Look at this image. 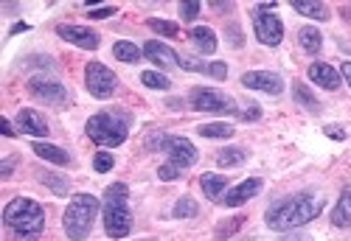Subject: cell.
<instances>
[{
    "mask_svg": "<svg viewBox=\"0 0 351 241\" xmlns=\"http://www.w3.org/2000/svg\"><path fill=\"white\" fill-rule=\"evenodd\" d=\"M324 210V199L320 196H312V194H298V196H287V199H278L267 207V227L276 230V233H287V230H295L312 219L320 216Z\"/></svg>",
    "mask_w": 351,
    "mask_h": 241,
    "instance_id": "1",
    "label": "cell"
},
{
    "mask_svg": "<svg viewBox=\"0 0 351 241\" xmlns=\"http://www.w3.org/2000/svg\"><path fill=\"white\" fill-rule=\"evenodd\" d=\"M3 225L12 230L17 241H37L45 227V210L34 199L17 196L3 210Z\"/></svg>",
    "mask_w": 351,
    "mask_h": 241,
    "instance_id": "2",
    "label": "cell"
},
{
    "mask_svg": "<svg viewBox=\"0 0 351 241\" xmlns=\"http://www.w3.org/2000/svg\"><path fill=\"white\" fill-rule=\"evenodd\" d=\"M104 230L110 238H127L132 230L130 188L124 183H112L104 191Z\"/></svg>",
    "mask_w": 351,
    "mask_h": 241,
    "instance_id": "3",
    "label": "cell"
},
{
    "mask_svg": "<svg viewBox=\"0 0 351 241\" xmlns=\"http://www.w3.org/2000/svg\"><path fill=\"white\" fill-rule=\"evenodd\" d=\"M99 207H101V202H99L93 194H76V196L71 199L68 210H65V219H62L68 238L82 241V238L90 236Z\"/></svg>",
    "mask_w": 351,
    "mask_h": 241,
    "instance_id": "4",
    "label": "cell"
},
{
    "mask_svg": "<svg viewBox=\"0 0 351 241\" xmlns=\"http://www.w3.org/2000/svg\"><path fill=\"white\" fill-rule=\"evenodd\" d=\"M130 135V120L127 115H119V112H99L87 120V138L93 143L104 146V149H115L121 146Z\"/></svg>",
    "mask_w": 351,
    "mask_h": 241,
    "instance_id": "5",
    "label": "cell"
},
{
    "mask_svg": "<svg viewBox=\"0 0 351 241\" xmlns=\"http://www.w3.org/2000/svg\"><path fill=\"white\" fill-rule=\"evenodd\" d=\"M273 9H276V3H261L253 9V31H256L258 42H265L270 48H276L284 40V25L273 14Z\"/></svg>",
    "mask_w": 351,
    "mask_h": 241,
    "instance_id": "6",
    "label": "cell"
},
{
    "mask_svg": "<svg viewBox=\"0 0 351 241\" xmlns=\"http://www.w3.org/2000/svg\"><path fill=\"white\" fill-rule=\"evenodd\" d=\"M149 149H160V152H166L169 160H171L174 166H180V168L194 166L197 157H199L191 140H186V138H174V135H158V138H152V140H149Z\"/></svg>",
    "mask_w": 351,
    "mask_h": 241,
    "instance_id": "7",
    "label": "cell"
},
{
    "mask_svg": "<svg viewBox=\"0 0 351 241\" xmlns=\"http://www.w3.org/2000/svg\"><path fill=\"white\" fill-rule=\"evenodd\" d=\"M189 101L199 112H217V115H233V112H239L237 104H233V99L225 96V93H219V90H214V87H194L191 93H189Z\"/></svg>",
    "mask_w": 351,
    "mask_h": 241,
    "instance_id": "8",
    "label": "cell"
},
{
    "mask_svg": "<svg viewBox=\"0 0 351 241\" xmlns=\"http://www.w3.org/2000/svg\"><path fill=\"white\" fill-rule=\"evenodd\" d=\"M84 84H87V90H90V96L110 99L115 93V87H119V76H115L101 62H87V68H84Z\"/></svg>",
    "mask_w": 351,
    "mask_h": 241,
    "instance_id": "9",
    "label": "cell"
},
{
    "mask_svg": "<svg viewBox=\"0 0 351 241\" xmlns=\"http://www.w3.org/2000/svg\"><path fill=\"white\" fill-rule=\"evenodd\" d=\"M28 90L45 104H65L68 101V90L65 84H60L56 79H45V76H34L28 81Z\"/></svg>",
    "mask_w": 351,
    "mask_h": 241,
    "instance_id": "10",
    "label": "cell"
},
{
    "mask_svg": "<svg viewBox=\"0 0 351 241\" xmlns=\"http://www.w3.org/2000/svg\"><path fill=\"white\" fill-rule=\"evenodd\" d=\"M56 34H60L62 40L73 42L76 48H84V51H96L99 48V34L93 31V28H87V25H71V23H62V25H56Z\"/></svg>",
    "mask_w": 351,
    "mask_h": 241,
    "instance_id": "11",
    "label": "cell"
},
{
    "mask_svg": "<svg viewBox=\"0 0 351 241\" xmlns=\"http://www.w3.org/2000/svg\"><path fill=\"white\" fill-rule=\"evenodd\" d=\"M242 84L247 90H261V93H267V96L284 93V79L278 73H270V71H247L242 76Z\"/></svg>",
    "mask_w": 351,
    "mask_h": 241,
    "instance_id": "12",
    "label": "cell"
},
{
    "mask_svg": "<svg viewBox=\"0 0 351 241\" xmlns=\"http://www.w3.org/2000/svg\"><path fill=\"white\" fill-rule=\"evenodd\" d=\"M143 56L155 62L158 68H180V53H174L169 45L158 42V40H149L143 45Z\"/></svg>",
    "mask_w": 351,
    "mask_h": 241,
    "instance_id": "13",
    "label": "cell"
},
{
    "mask_svg": "<svg viewBox=\"0 0 351 241\" xmlns=\"http://www.w3.org/2000/svg\"><path fill=\"white\" fill-rule=\"evenodd\" d=\"M258 191H261V179H258V177H250V179H245V183L233 186V188L222 196V202H225L228 207H239V205H245L250 196H256Z\"/></svg>",
    "mask_w": 351,
    "mask_h": 241,
    "instance_id": "14",
    "label": "cell"
},
{
    "mask_svg": "<svg viewBox=\"0 0 351 241\" xmlns=\"http://www.w3.org/2000/svg\"><path fill=\"white\" fill-rule=\"evenodd\" d=\"M17 129L23 135H34V138H45L51 132L48 124H45V118L40 112H34V110H20L17 112Z\"/></svg>",
    "mask_w": 351,
    "mask_h": 241,
    "instance_id": "15",
    "label": "cell"
},
{
    "mask_svg": "<svg viewBox=\"0 0 351 241\" xmlns=\"http://www.w3.org/2000/svg\"><path fill=\"white\" fill-rule=\"evenodd\" d=\"M309 79H312L315 84H320L324 90H337V87H340V73H337L332 65H326V62L309 65Z\"/></svg>",
    "mask_w": 351,
    "mask_h": 241,
    "instance_id": "16",
    "label": "cell"
},
{
    "mask_svg": "<svg viewBox=\"0 0 351 241\" xmlns=\"http://www.w3.org/2000/svg\"><path fill=\"white\" fill-rule=\"evenodd\" d=\"M32 152H37V157H43V160H48V163H53V166H68V163H71V155L65 152V149L53 146V143L37 140V143L32 146Z\"/></svg>",
    "mask_w": 351,
    "mask_h": 241,
    "instance_id": "17",
    "label": "cell"
},
{
    "mask_svg": "<svg viewBox=\"0 0 351 241\" xmlns=\"http://www.w3.org/2000/svg\"><path fill=\"white\" fill-rule=\"evenodd\" d=\"M199 186H202V194H206L208 199L219 202L225 196V188H228V177H222V174H202Z\"/></svg>",
    "mask_w": 351,
    "mask_h": 241,
    "instance_id": "18",
    "label": "cell"
},
{
    "mask_svg": "<svg viewBox=\"0 0 351 241\" xmlns=\"http://www.w3.org/2000/svg\"><path fill=\"white\" fill-rule=\"evenodd\" d=\"M332 225H335V227H348V225H351V186L340 194V199H337V205H335Z\"/></svg>",
    "mask_w": 351,
    "mask_h": 241,
    "instance_id": "19",
    "label": "cell"
},
{
    "mask_svg": "<svg viewBox=\"0 0 351 241\" xmlns=\"http://www.w3.org/2000/svg\"><path fill=\"white\" fill-rule=\"evenodd\" d=\"M191 40H194V45L202 51V53H214L217 51V34L211 31L208 25H197V28H191V34H189Z\"/></svg>",
    "mask_w": 351,
    "mask_h": 241,
    "instance_id": "20",
    "label": "cell"
},
{
    "mask_svg": "<svg viewBox=\"0 0 351 241\" xmlns=\"http://www.w3.org/2000/svg\"><path fill=\"white\" fill-rule=\"evenodd\" d=\"M112 56L119 59V62L132 65V62H138V59H141V48L135 42H130V40H119L112 45Z\"/></svg>",
    "mask_w": 351,
    "mask_h": 241,
    "instance_id": "21",
    "label": "cell"
},
{
    "mask_svg": "<svg viewBox=\"0 0 351 241\" xmlns=\"http://www.w3.org/2000/svg\"><path fill=\"white\" fill-rule=\"evenodd\" d=\"M292 9H295L298 14H304V17H312V20H329V9H326V3H309V0H298V3H292Z\"/></svg>",
    "mask_w": 351,
    "mask_h": 241,
    "instance_id": "22",
    "label": "cell"
},
{
    "mask_svg": "<svg viewBox=\"0 0 351 241\" xmlns=\"http://www.w3.org/2000/svg\"><path fill=\"white\" fill-rule=\"evenodd\" d=\"M298 42H301V48H304L306 53H317V51H320V45H324V37H320L317 28L304 25L301 31H298Z\"/></svg>",
    "mask_w": 351,
    "mask_h": 241,
    "instance_id": "23",
    "label": "cell"
},
{
    "mask_svg": "<svg viewBox=\"0 0 351 241\" xmlns=\"http://www.w3.org/2000/svg\"><path fill=\"white\" fill-rule=\"evenodd\" d=\"M292 99H295L301 107H306L309 112H317V110H320L317 99L309 93V87H306V84H301V81H295V84H292Z\"/></svg>",
    "mask_w": 351,
    "mask_h": 241,
    "instance_id": "24",
    "label": "cell"
},
{
    "mask_svg": "<svg viewBox=\"0 0 351 241\" xmlns=\"http://www.w3.org/2000/svg\"><path fill=\"white\" fill-rule=\"evenodd\" d=\"M247 160V152H245V149H239V146H230V149H222V152L217 155V163L219 166H242Z\"/></svg>",
    "mask_w": 351,
    "mask_h": 241,
    "instance_id": "25",
    "label": "cell"
},
{
    "mask_svg": "<svg viewBox=\"0 0 351 241\" xmlns=\"http://www.w3.org/2000/svg\"><path fill=\"white\" fill-rule=\"evenodd\" d=\"M197 210H199L197 202L191 196H183V199H178V205H174L171 214H174V219H194Z\"/></svg>",
    "mask_w": 351,
    "mask_h": 241,
    "instance_id": "26",
    "label": "cell"
},
{
    "mask_svg": "<svg viewBox=\"0 0 351 241\" xmlns=\"http://www.w3.org/2000/svg\"><path fill=\"white\" fill-rule=\"evenodd\" d=\"M197 132L202 135V138H230L233 135V127L230 124H202V127H197Z\"/></svg>",
    "mask_w": 351,
    "mask_h": 241,
    "instance_id": "27",
    "label": "cell"
},
{
    "mask_svg": "<svg viewBox=\"0 0 351 241\" xmlns=\"http://www.w3.org/2000/svg\"><path fill=\"white\" fill-rule=\"evenodd\" d=\"M141 81L149 87V90H169V87H171V81H169L163 73H158V71H143V73H141Z\"/></svg>",
    "mask_w": 351,
    "mask_h": 241,
    "instance_id": "28",
    "label": "cell"
},
{
    "mask_svg": "<svg viewBox=\"0 0 351 241\" xmlns=\"http://www.w3.org/2000/svg\"><path fill=\"white\" fill-rule=\"evenodd\" d=\"M149 28L163 37H178V31H180L178 23H169V20H149Z\"/></svg>",
    "mask_w": 351,
    "mask_h": 241,
    "instance_id": "29",
    "label": "cell"
},
{
    "mask_svg": "<svg viewBox=\"0 0 351 241\" xmlns=\"http://www.w3.org/2000/svg\"><path fill=\"white\" fill-rule=\"evenodd\" d=\"M112 166H115V157H112L110 152H96V157H93V168H96L99 174L110 171Z\"/></svg>",
    "mask_w": 351,
    "mask_h": 241,
    "instance_id": "30",
    "label": "cell"
},
{
    "mask_svg": "<svg viewBox=\"0 0 351 241\" xmlns=\"http://www.w3.org/2000/svg\"><path fill=\"white\" fill-rule=\"evenodd\" d=\"M40 179H43L45 186H51L56 194H68V179H56V177H53V174H48V171H45V174H40Z\"/></svg>",
    "mask_w": 351,
    "mask_h": 241,
    "instance_id": "31",
    "label": "cell"
},
{
    "mask_svg": "<svg viewBox=\"0 0 351 241\" xmlns=\"http://www.w3.org/2000/svg\"><path fill=\"white\" fill-rule=\"evenodd\" d=\"M180 171H183L180 166L166 163V166H160V168H158V177H160V179H166V183H171V179H178V177H180Z\"/></svg>",
    "mask_w": 351,
    "mask_h": 241,
    "instance_id": "32",
    "label": "cell"
},
{
    "mask_svg": "<svg viewBox=\"0 0 351 241\" xmlns=\"http://www.w3.org/2000/svg\"><path fill=\"white\" fill-rule=\"evenodd\" d=\"M199 3H180V17L183 20H194V17H199Z\"/></svg>",
    "mask_w": 351,
    "mask_h": 241,
    "instance_id": "33",
    "label": "cell"
},
{
    "mask_svg": "<svg viewBox=\"0 0 351 241\" xmlns=\"http://www.w3.org/2000/svg\"><path fill=\"white\" fill-rule=\"evenodd\" d=\"M208 76H214V79H225V76H228L225 62H211V65H208Z\"/></svg>",
    "mask_w": 351,
    "mask_h": 241,
    "instance_id": "34",
    "label": "cell"
},
{
    "mask_svg": "<svg viewBox=\"0 0 351 241\" xmlns=\"http://www.w3.org/2000/svg\"><path fill=\"white\" fill-rule=\"evenodd\" d=\"M115 14V6H101V9H90V17L93 20H104V17H112Z\"/></svg>",
    "mask_w": 351,
    "mask_h": 241,
    "instance_id": "35",
    "label": "cell"
},
{
    "mask_svg": "<svg viewBox=\"0 0 351 241\" xmlns=\"http://www.w3.org/2000/svg\"><path fill=\"white\" fill-rule=\"evenodd\" d=\"M0 129H3V135H6V138H14V135H17V129L12 127V120H9V118L0 120Z\"/></svg>",
    "mask_w": 351,
    "mask_h": 241,
    "instance_id": "36",
    "label": "cell"
},
{
    "mask_svg": "<svg viewBox=\"0 0 351 241\" xmlns=\"http://www.w3.org/2000/svg\"><path fill=\"white\" fill-rule=\"evenodd\" d=\"M247 107H250V110H245V112H242V118H245V120H253V118H258V115H261V112H258V104H247Z\"/></svg>",
    "mask_w": 351,
    "mask_h": 241,
    "instance_id": "37",
    "label": "cell"
},
{
    "mask_svg": "<svg viewBox=\"0 0 351 241\" xmlns=\"http://www.w3.org/2000/svg\"><path fill=\"white\" fill-rule=\"evenodd\" d=\"M326 135H329V138H337V140H343V138H346V132H343L340 127H326Z\"/></svg>",
    "mask_w": 351,
    "mask_h": 241,
    "instance_id": "38",
    "label": "cell"
},
{
    "mask_svg": "<svg viewBox=\"0 0 351 241\" xmlns=\"http://www.w3.org/2000/svg\"><path fill=\"white\" fill-rule=\"evenodd\" d=\"M12 168H14V160H3V166H0V174L9 177V174H12Z\"/></svg>",
    "mask_w": 351,
    "mask_h": 241,
    "instance_id": "39",
    "label": "cell"
},
{
    "mask_svg": "<svg viewBox=\"0 0 351 241\" xmlns=\"http://www.w3.org/2000/svg\"><path fill=\"white\" fill-rule=\"evenodd\" d=\"M343 79L351 84V62H343Z\"/></svg>",
    "mask_w": 351,
    "mask_h": 241,
    "instance_id": "40",
    "label": "cell"
},
{
    "mask_svg": "<svg viewBox=\"0 0 351 241\" xmlns=\"http://www.w3.org/2000/svg\"><path fill=\"white\" fill-rule=\"evenodd\" d=\"M20 31H28L25 23H14V25H12V34H20Z\"/></svg>",
    "mask_w": 351,
    "mask_h": 241,
    "instance_id": "41",
    "label": "cell"
}]
</instances>
